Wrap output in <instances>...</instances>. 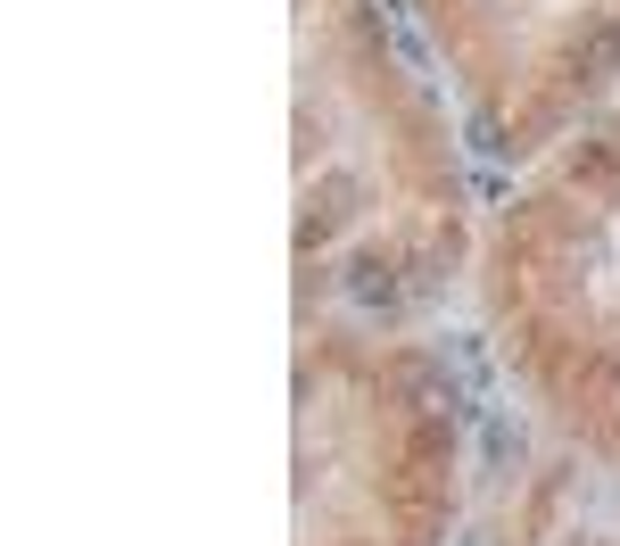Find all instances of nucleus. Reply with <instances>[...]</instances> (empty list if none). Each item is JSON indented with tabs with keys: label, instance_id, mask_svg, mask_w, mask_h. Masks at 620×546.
Listing matches in <instances>:
<instances>
[{
	"label": "nucleus",
	"instance_id": "f257e3e1",
	"mask_svg": "<svg viewBox=\"0 0 620 546\" xmlns=\"http://www.w3.org/2000/svg\"><path fill=\"white\" fill-rule=\"evenodd\" d=\"M571 67H580V83H612V75H620V18L596 25V34L571 50Z\"/></svg>",
	"mask_w": 620,
	"mask_h": 546
}]
</instances>
